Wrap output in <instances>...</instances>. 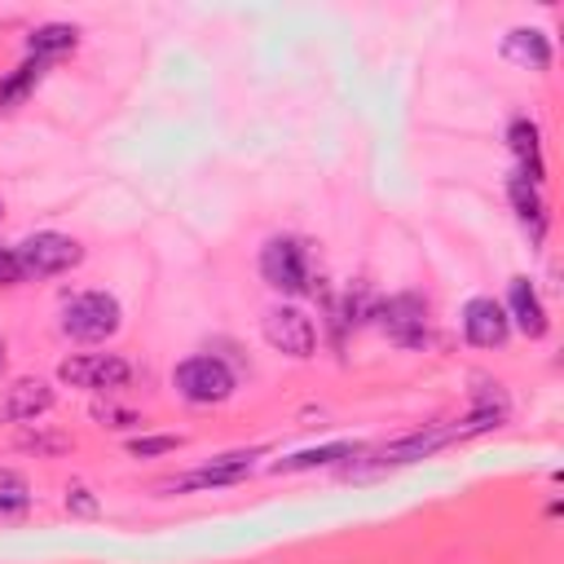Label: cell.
I'll list each match as a JSON object with an SVG mask.
<instances>
[{
	"mask_svg": "<svg viewBox=\"0 0 564 564\" xmlns=\"http://www.w3.org/2000/svg\"><path fill=\"white\" fill-rule=\"evenodd\" d=\"M379 326L388 330L392 344L401 348H423L427 344V304L419 295H392L383 308H379Z\"/></svg>",
	"mask_w": 564,
	"mask_h": 564,
	"instance_id": "52a82bcc",
	"label": "cell"
},
{
	"mask_svg": "<svg viewBox=\"0 0 564 564\" xmlns=\"http://www.w3.org/2000/svg\"><path fill=\"white\" fill-rule=\"evenodd\" d=\"M57 379L70 388H88V392H115L132 379V366L119 352H79L57 366Z\"/></svg>",
	"mask_w": 564,
	"mask_h": 564,
	"instance_id": "5b68a950",
	"label": "cell"
},
{
	"mask_svg": "<svg viewBox=\"0 0 564 564\" xmlns=\"http://www.w3.org/2000/svg\"><path fill=\"white\" fill-rule=\"evenodd\" d=\"M507 194H511V207H516L520 225L529 229V238L542 242V234H546V203H542L538 185H529L524 176H511V181H507Z\"/></svg>",
	"mask_w": 564,
	"mask_h": 564,
	"instance_id": "2e32d148",
	"label": "cell"
},
{
	"mask_svg": "<svg viewBox=\"0 0 564 564\" xmlns=\"http://www.w3.org/2000/svg\"><path fill=\"white\" fill-rule=\"evenodd\" d=\"M502 53H507L516 66H529V70H546V66H551V40H546L538 26H516V31L502 40Z\"/></svg>",
	"mask_w": 564,
	"mask_h": 564,
	"instance_id": "9a60e30c",
	"label": "cell"
},
{
	"mask_svg": "<svg viewBox=\"0 0 564 564\" xmlns=\"http://www.w3.org/2000/svg\"><path fill=\"white\" fill-rule=\"evenodd\" d=\"M0 212H4V207H0Z\"/></svg>",
	"mask_w": 564,
	"mask_h": 564,
	"instance_id": "4316f807",
	"label": "cell"
},
{
	"mask_svg": "<svg viewBox=\"0 0 564 564\" xmlns=\"http://www.w3.org/2000/svg\"><path fill=\"white\" fill-rule=\"evenodd\" d=\"M48 410H53V388L44 379H13V388L0 401V419L9 423H35Z\"/></svg>",
	"mask_w": 564,
	"mask_h": 564,
	"instance_id": "7c38bea8",
	"label": "cell"
},
{
	"mask_svg": "<svg viewBox=\"0 0 564 564\" xmlns=\"http://www.w3.org/2000/svg\"><path fill=\"white\" fill-rule=\"evenodd\" d=\"M264 339H269V348L286 352V357H313V348H317V326H313V317H308L304 308L278 304V308L264 313Z\"/></svg>",
	"mask_w": 564,
	"mask_h": 564,
	"instance_id": "8992f818",
	"label": "cell"
},
{
	"mask_svg": "<svg viewBox=\"0 0 564 564\" xmlns=\"http://www.w3.org/2000/svg\"><path fill=\"white\" fill-rule=\"evenodd\" d=\"M22 282V264L13 247H0V286H18Z\"/></svg>",
	"mask_w": 564,
	"mask_h": 564,
	"instance_id": "603a6c76",
	"label": "cell"
},
{
	"mask_svg": "<svg viewBox=\"0 0 564 564\" xmlns=\"http://www.w3.org/2000/svg\"><path fill=\"white\" fill-rule=\"evenodd\" d=\"M172 383H176V392H181L185 401H194V405H220V401L234 392V370H229L220 357L198 352V357H185V361L172 370Z\"/></svg>",
	"mask_w": 564,
	"mask_h": 564,
	"instance_id": "277c9868",
	"label": "cell"
},
{
	"mask_svg": "<svg viewBox=\"0 0 564 564\" xmlns=\"http://www.w3.org/2000/svg\"><path fill=\"white\" fill-rule=\"evenodd\" d=\"M13 251H18V264H22V278H57V273H66L84 260V247L66 234H53V229L22 238Z\"/></svg>",
	"mask_w": 564,
	"mask_h": 564,
	"instance_id": "3957f363",
	"label": "cell"
},
{
	"mask_svg": "<svg viewBox=\"0 0 564 564\" xmlns=\"http://www.w3.org/2000/svg\"><path fill=\"white\" fill-rule=\"evenodd\" d=\"M0 366H4V339H0Z\"/></svg>",
	"mask_w": 564,
	"mask_h": 564,
	"instance_id": "484cf974",
	"label": "cell"
},
{
	"mask_svg": "<svg viewBox=\"0 0 564 564\" xmlns=\"http://www.w3.org/2000/svg\"><path fill=\"white\" fill-rule=\"evenodd\" d=\"M93 414L101 419V427H106V419H115L110 427H132V423H137V414H132V410H115V405H93Z\"/></svg>",
	"mask_w": 564,
	"mask_h": 564,
	"instance_id": "cb8c5ba5",
	"label": "cell"
},
{
	"mask_svg": "<svg viewBox=\"0 0 564 564\" xmlns=\"http://www.w3.org/2000/svg\"><path fill=\"white\" fill-rule=\"evenodd\" d=\"M507 322L529 335V339H542L546 335V308H542V295L529 278H511V291H507Z\"/></svg>",
	"mask_w": 564,
	"mask_h": 564,
	"instance_id": "8fae6325",
	"label": "cell"
},
{
	"mask_svg": "<svg viewBox=\"0 0 564 564\" xmlns=\"http://www.w3.org/2000/svg\"><path fill=\"white\" fill-rule=\"evenodd\" d=\"M507 410H511L507 392H502L498 383H480V388H476V405H471V414H467L463 423H454V441H467V436H476V432L498 427V423L507 419Z\"/></svg>",
	"mask_w": 564,
	"mask_h": 564,
	"instance_id": "4fadbf2b",
	"label": "cell"
},
{
	"mask_svg": "<svg viewBox=\"0 0 564 564\" xmlns=\"http://www.w3.org/2000/svg\"><path fill=\"white\" fill-rule=\"evenodd\" d=\"M172 449H181V436H137V441H128L132 458H154V454H172Z\"/></svg>",
	"mask_w": 564,
	"mask_h": 564,
	"instance_id": "44dd1931",
	"label": "cell"
},
{
	"mask_svg": "<svg viewBox=\"0 0 564 564\" xmlns=\"http://www.w3.org/2000/svg\"><path fill=\"white\" fill-rule=\"evenodd\" d=\"M40 75H44V62L26 57L9 79H0V110H13L18 101H26V97H31V88L40 84Z\"/></svg>",
	"mask_w": 564,
	"mask_h": 564,
	"instance_id": "d6986e66",
	"label": "cell"
},
{
	"mask_svg": "<svg viewBox=\"0 0 564 564\" xmlns=\"http://www.w3.org/2000/svg\"><path fill=\"white\" fill-rule=\"evenodd\" d=\"M507 141H511V150H516V159H520L516 176H524L529 185H542L546 167H542V141H538V123H533V119H511Z\"/></svg>",
	"mask_w": 564,
	"mask_h": 564,
	"instance_id": "5bb4252c",
	"label": "cell"
},
{
	"mask_svg": "<svg viewBox=\"0 0 564 564\" xmlns=\"http://www.w3.org/2000/svg\"><path fill=\"white\" fill-rule=\"evenodd\" d=\"M75 40H79V31H75L70 22H44V26H35V31L26 35V53H31L35 62H48V57L70 53Z\"/></svg>",
	"mask_w": 564,
	"mask_h": 564,
	"instance_id": "ac0fdd59",
	"label": "cell"
},
{
	"mask_svg": "<svg viewBox=\"0 0 564 564\" xmlns=\"http://www.w3.org/2000/svg\"><path fill=\"white\" fill-rule=\"evenodd\" d=\"M18 511H26V494H22V489L0 494V516H18Z\"/></svg>",
	"mask_w": 564,
	"mask_h": 564,
	"instance_id": "d4e9b609",
	"label": "cell"
},
{
	"mask_svg": "<svg viewBox=\"0 0 564 564\" xmlns=\"http://www.w3.org/2000/svg\"><path fill=\"white\" fill-rule=\"evenodd\" d=\"M463 335L476 344V348H502L507 335H511V322H507V308L494 300V295H476L463 304Z\"/></svg>",
	"mask_w": 564,
	"mask_h": 564,
	"instance_id": "9c48e42d",
	"label": "cell"
},
{
	"mask_svg": "<svg viewBox=\"0 0 564 564\" xmlns=\"http://www.w3.org/2000/svg\"><path fill=\"white\" fill-rule=\"evenodd\" d=\"M66 511H70V516H97V498H93L84 485H70V489H66Z\"/></svg>",
	"mask_w": 564,
	"mask_h": 564,
	"instance_id": "7402d4cb",
	"label": "cell"
},
{
	"mask_svg": "<svg viewBox=\"0 0 564 564\" xmlns=\"http://www.w3.org/2000/svg\"><path fill=\"white\" fill-rule=\"evenodd\" d=\"M119 317H123V308H119L115 295H106V291H84V295H75V300L62 308V330H66L70 339H79V344H101V339H110V335L119 330Z\"/></svg>",
	"mask_w": 564,
	"mask_h": 564,
	"instance_id": "7a4b0ae2",
	"label": "cell"
},
{
	"mask_svg": "<svg viewBox=\"0 0 564 564\" xmlns=\"http://www.w3.org/2000/svg\"><path fill=\"white\" fill-rule=\"evenodd\" d=\"M251 458H256V449H247V454H220V458H212L207 467H198V471H185V476H172V480H163V485H154L159 494H185V489H220V485H234V480H242L247 471H251Z\"/></svg>",
	"mask_w": 564,
	"mask_h": 564,
	"instance_id": "ba28073f",
	"label": "cell"
},
{
	"mask_svg": "<svg viewBox=\"0 0 564 564\" xmlns=\"http://www.w3.org/2000/svg\"><path fill=\"white\" fill-rule=\"evenodd\" d=\"M357 454H361V445H357V441H330V445H313V449H300V454H286V458H278V463H273V471L282 476V471L330 467V463H339V458H357Z\"/></svg>",
	"mask_w": 564,
	"mask_h": 564,
	"instance_id": "e0dca14e",
	"label": "cell"
},
{
	"mask_svg": "<svg viewBox=\"0 0 564 564\" xmlns=\"http://www.w3.org/2000/svg\"><path fill=\"white\" fill-rule=\"evenodd\" d=\"M260 278L282 291V295H308L317 291L313 282V256H308V242L291 238V234H278L260 247Z\"/></svg>",
	"mask_w": 564,
	"mask_h": 564,
	"instance_id": "6da1fadb",
	"label": "cell"
},
{
	"mask_svg": "<svg viewBox=\"0 0 564 564\" xmlns=\"http://www.w3.org/2000/svg\"><path fill=\"white\" fill-rule=\"evenodd\" d=\"M449 441H454V423H445V427H423V432H410V436H397V441L379 445V449L370 454V463H379V467L419 463V458L436 454V449H441V445H449Z\"/></svg>",
	"mask_w": 564,
	"mask_h": 564,
	"instance_id": "30bf717a",
	"label": "cell"
},
{
	"mask_svg": "<svg viewBox=\"0 0 564 564\" xmlns=\"http://www.w3.org/2000/svg\"><path fill=\"white\" fill-rule=\"evenodd\" d=\"M18 445L22 449H31V454H40V458H57V454H66L70 449V436L66 432H44V427H22L18 432Z\"/></svg>",
	"mask_w": 564,
	"mask_h": 564,
	"instance_id": "ffe728a7",
	"label": "cell"
}]
</instances>
